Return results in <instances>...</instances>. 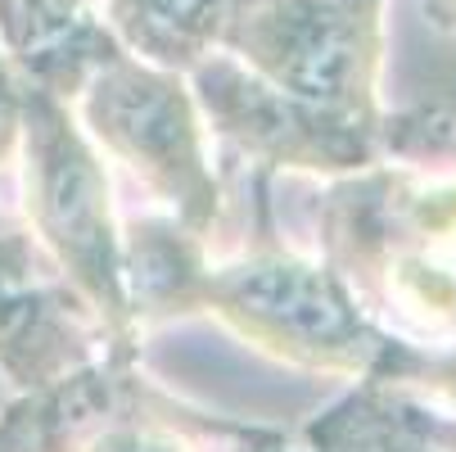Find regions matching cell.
<instances>
[{"label": "cell", "mask_w": 456, "mask_h": 452, "mask_svg": "<svg viewBox=\"0 0 456 452\" xmlns=\"http://www.w3.org/2000/svg\"><path fill=\"white\" fill-rule=\"evenodd\" d=\"M344 452H434V448H425V443L411 439V434H388V430H379V434H366L362 443H344Z\"/></svg>", "instance_id": "obj_7"}, {"label": "cell", "mask_w": 456, "mask_h": 452, "mask_svg": "<svg viewBox=\"0 0 456 452\" xmlns=\"http://www.w3.org/2000/svg\"><path fill=\"white\" fill-rule=\"evenodd\" d=\"M452 380H456V357H452Z\"/></svg>", "instance_id": "obj_11"}, {"label": "cell", "mask_w": 456, "mask_h": 452, "mask_svg": "<svg viewBox=\"0 0 456 452\" xmlns=\"http://www.w3.org/2000/svg\"><path fill=\"white\" fill-rule=\"evenodd\" d=\"M425 10L438 28H456V0H425Z\"/></svg>", "instance_id": "obj_9"}, {"label": "cell", "mask_w": 456, "mask_h": 452, "mask_svg": "<svg viewBox=\"0 0 456 452\" xmlns=\"http://www.w3.org/2000/svg\"><path fill=\"white\" fill-rule=\"evenodd\" d=\"M19 118H23V100H19V91H14L10 73L0 69V150H5L10 132H14V127H19Z\"/></svg>", "instance_id": "obj_8"}, {"label": "cell", "mask_w": 456, "mask_h": 452, "mask_svg": "<svg viewBox=\"0 0 456 452\" xmlns=\"http://www.w3.org/2000/svg\"><path fill=\"white\" fill-rule=\"evenodd\" d=\"M28 113V159H32V209L41 235L54 244L59 263L77 285L113 316L126 312V263L113 226L109 181L95 154L82 145L73 122L50 95H32Z\"/></svg>", "instance_id": "obj_3"}, {"label": "cell", "mask_w": 456, "mask_h": 452, "mask_svg": "<svg viewBox=\"0 0 456 452\" xmlns=\"http://www.w3.org/2000/svg\"><path fill=\"white\" fill-rule=\"evenodd\" d=\"M86 452H194L190 439H181L172 425L159 421H141V416H122L113 425H104Z\"/></svg>", "instance_id": "obj_6"}, {"label": "cell", "mask_w": 456, "mask_h": 452, "mask_svg": "<svg viewBox=\"0 0 456 452\" xmlns=\"http://www.w3.org/2000/svg\"><path fill=\"white\" fill-rule=\"evenodd\" d=\"M5 10H10V0H0V28H5Z\"/></svg>", "instance_id": "obj_10"}, {"label": "cell", "mask_w": 456, "mask_h": 452, "mask_svg": "<svg viewBox=\"0 0 456 452\" xmlns=\"http://www.w3.org/2000/svg\"><path fill=\"white\" fill-rule=\"evenodd\" d=\"M208 299L235 326L289 362L307 366H366L379 340L362 321L344 285L312 263L263 253L208 281Z\"/></svg>", "instance_id": "obj_4"}, {"label": "cell", "mask_w": 456, "mask_h": 452, "mask_svg": "<svg viewBox=\"0 0 456 452\" xmlns=\"http://www.w3.org/2000/svg\"><path fill=\"white\" fill-rule=\"evenodd\" d=\"M272 452H281V448H272Z\"/></svg>", "instance_id": "obj_12"}, {"label": "cell", "mask_w": 456, "mask_h": 452, "mask_svg": "<svg viewBox=\"0 0 456 452\" xmlns=\"http://www.w3.org/2000/svg\"><path fill=\"white\" fill-rule=\"evenodd\" d=\"M86 118L150 190L181 209L190 222L213 213V177L204 163L200 118L181 78L159 63L109 50L86 73Z\"/></svg>", "instance_id": "obj_2"}, {"label": "cell", "mask_w": 456, "mask_h": 452, "mask_svg": "<svg viewBox=\"0 0 456 452\" xmlns=\"http://www.w3.org/2000/svg\"><path fill=\"white\" fill-rule=\"evenodd\" d=\"M231 0H100V23L109 37L159 69H200L222 45Z\"/></svg>", "instance_id": "obj_5"}, {"label": "cell", "mask_w": 456, "mask_h": 452, "mask_svg": "<svg viewBox=\"0 0 456 452\" xmlns=\"http://www.w3.org/2000/svg\"><path fill=\"white\" fill-rule=\"evenodd\" d=\"M388 0H231L222 45L244 73L330 127H370Z\"/></svg>", "instance_id": "obj_1"}]
</instances>
